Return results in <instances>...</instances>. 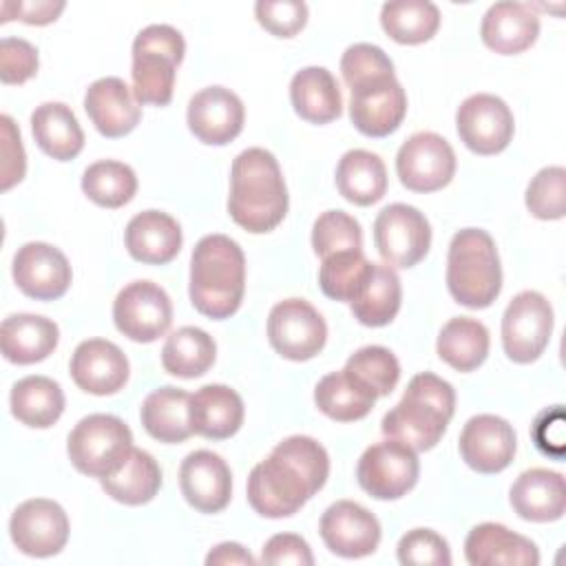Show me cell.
<instances>
[{"instance_id": "8fae6325", "label": "cell", "mask_w": 566, "mask_h": 566, "mask_svg": "<svg viewBox=\"0 0 566 566\" xmlns=\"http://www.w3.org/2000/svg\"><path fill=\"white\" fill-rule=\"evenodd\" d=\"M268 340L287 360H310L325 347L327 325L312 303L285 298L270 310Z\"/></svg>"}, {"instance_id": "1f68e13d", "label": "cell", "mask_w": 566, "mask_h": 566, "mask_svg": "<svg viewBox=\"0 0 566 566\" xmlns=\"http://www.w3.org/2000/svg\"><path fill=\"white\" fill-rule=\"evenodd\" d=\"M378 394L347 369L323 376L314 389V402L318 411L336 422H354L365 418Z\"/></svg>"}, {"instance_id": "db71d44e", "label": "cell", "mask_w": 566, "mask_h": 566, "mask_svg": "<svg viewBox=\"0 0 566 566\" xmlns=\"http://www.w3.org/2000/svg\"><path fill=\"white\" fill-rule=\"evenodd\" d=\"M553 431H564V413H562V407L555 405L553 409H546L537 416L535 420V427H533V438H535V444L537 449L544 453V455H555V458H562V447L564 442L555 440L553 438Z\"/></svg>"}, {"instance_id": "11a10c76", "label": "cell", "mask_w": 566, "mask_h": 566, "mask_svg": "<svg viewBox=\"0 0 566 566\" xmlns=\"http://www.w3.org/2000/svg\"><path fill=\"white\" fill-rule=\"evenodd\" d=\"M206 564L208 566H226V564H245V566H252L254 564V557L237 542H223V544H217L208 555H206Z\"/></svg>"}, {"instance_id": "bcb514c9", "label": "cell", "mask_w": 566, "mask_h": 566, "mask_svg": "<svg viewBox=\"0 0 566 566\" xmlns=\"http://www.w3.org/2000/svg\"><path fill=\"white\" fill-rule=\"evenodd\" d=\"M402 566H449L451 551L442 535L431 528L407 531L396 548Z\"/></svg>"}, {"instance_id": "9c48e42d", "label": "cell", "mask_w": 566, "mask_h": 566, "mask_svg": "<svg viewBox=\"0 0 566 566\" xmlns=\"http://www.w3.org/2000/svg\"><path fill=\"white\" fill-rule=\"evenodd\" d=\"M374 243L389 268H413L429 252L431 226L418 208L389 203L374 221Z\"/></svg>"}, {"instance_id": "2e32d148", "label": "cell", "mask_w": 566, "mask_h": 566, "mask_svg": "<svg viewBox=\"0 0 566 566\" xmlns=\"http://www.w3.org/2000/svg\"><path fill=\"white\" fill-rule=\"evenodd\" d=\"M349 119L367 137H387L407 115V95L394 75L371 77L349 88Z\"/></svg>"}, {"instance_id": "8992f818", "label": "cell", "mask_w": 566, "mask_h": 566, "mask_svg": "<svg viewBox=\"0 0 566 566\" xmlns=\"http://www.w3.org/2000/svg\"><path fill=\"white\" fill-rule=\"evenodd\" d=\"M186 53L184 35L170 24H148L133 40V95L139 104L166 106L172 99L177 66Z\"/></svg>"}, {"instance_id": "74e56055", "label": "cell", "mask_w": 566, "mask_h": 566, "mask_svg": "<svg viewBox=\"0 0 566 566\" xmlns=\"http://www.w3.org/2000/svg\"><path fill=\"white\" fill-rule=\"evenodd\" d=\"M99 484L115 502L139 506L157 495L161 486V469L148 451L133 447L126 462L115 473L102 478Z\"/></svg>"}, {"instance_id": "3957f363", "label": "cell", "mask_w": 566, "mask_h": 566, "mask_svg": "<svg viewBox=\"0 0 566 566\" xmlns=\"http://www.w3.org/2000/svg\"><path fill=\"white\" fill-rule=\"evenodd\" d=\"M245 256L226 234H206L190 256L188 294L195 310L208 318H230L243 301Z\"/></svg>"}, {"instance_id": "6da1fadb", "label": "cell", "mask_w": 566, "mask_h": 566, "mask_svg": "<svg viewBox=\"0 0 566 566\" xmlns=\"http://www.w3.org/2000/svg\"><path fill=\"white\" fill-rule=\"evenodd\" d=\"M327 475L325 447L310 436H290L250 471L248 502L263 517H290L325 486Z\"/></svg>"}, {"instance_id": "b9f144b4", "label": "cell", "mask_w": 566, "mask_h": 566, "mask_svg": "<svg viewBox=\"0 0 566 566\" xmlns=\"http://www.w3.org/2000/svg\"><path fill=\"white\" fill-rule=\"evenodd\" d=\"M371 261L363 254V250H343L321 259L318 285L327 298L334 301H352L371 272Z\"/></svg>"}, {"instance_id": "e0dca14e", "label": "cell", "mask_w": 566, "mask_h": 566, "mask_svg": "<svg viewBox=\"0 0 566 566\" xmlns=\"http://www.w3.org/2000/svg\"><path fill=\"white\" fill-rule=\"evenodd\" d=\"M321 537L325 546L345 559L367 557L378 548L380 522L363 504L338 500L321 515Z\"/></svg>"}, {"instance_id": "836d02e7", "label": "cell", "mask_w": 566, "mask_h": 566, "mask_svg": "<svg viewBox=\"0 0 566 566\" xmlns=\"http://www.w3.org/2000/svg\"><path fill=\"white\" fill-rule=\"evenodd\" d=\"M336 188L349 203L371 206L387 192V168L371 150H347L336 166Z\"/></svg>"}, {"instance_id": "e575fe53", "label": "cell", "mask_w": 566, "mask_h": 566, "mask_svg": "<svg viewBox=\"0 0 566 566\" xmlns=\"http://www.w3.org/2000/svg\"><path fill=\"white\" fill-rule=\"evenodd\" d=\"M11 413L31 429L53 427L64 411V391L49 376H24L11 389Z\"/></svg>"}, {"instance_id": "f546056e", "label": "cell", "mask_w": 566, "mask_h": 566, "mask_svg": "<svg viewBox=\"0 0 566 566\" xmlns=\"http://www.w3.org/2000/svg\"><path fill=\"white\" fill-rule=\"evenodd\" d=\"M290 99L296 115L310 124H329L343 113L338 82L325 66L296 71L290 82Z\"/></svg>"}, {"instance_id": "5bb4252c", "label": "cell", "mask_w": 566, "mask_h": 566, "mask_svg": "<svg viewBox=\"0 0 566 566\" xmlns=\"http://www.w3.org/2000/svg\"><path fill=\"white\" fill-rule=\"evenodd\" d=\"M455 128L462 144L475 155H497L511 144L515 119L502 97L475 93L458 106Z\"/></svg>"}, {"instance_id": "f907efd6", "label": "cell", "mask_w": 566, "mask_h": 566, "mask_svg": "<svg viewBox=\"0 0 566 566\" xmlns=\"http://www.w3.org/2000/svg\"><path fill=\"white\" fill-rule=\"evenodd\" d=\"M0 130H2V166H0V188L9 190L11 186L20 184L27 172V155L20 139V130L13 124L9 115L0 117Z\"/></svg>"}, {"instance_id": "9a60e30c", "label": "cell", "mask_w": 566, "mask_h": 566, "mask_svg": "<svg viewBox=\"0 0 566 566\" xmlns=\"http://www.w3.org/2000/svg\"><path fill=\"white\" fill-rule=\"evenodd\" d=\"M9 533L15 548L31 557L57 555L69 539L64 509L46 497H31L11 513Z\"/></svg>"}, {"instance_id": "60d3db41", "label": "cell", "mask_w": 566, "mask_h": 566, "mask_svg": "<svg viewBox=\"0 0 566 566\" xmlns=\"http://www.w3.org/2000/svg\"><path fill=\"white\" fill-rule=\"evenodd\" d=\"M82 190L102 208H122L137 192V175L124 161L102 159L84 170Z\"/></svg>"}, {"instance_id": "7a4b0ae2", "label": "cell", "mask_w": 566, "mask_h": 566, "mask_svg": "<svg viewBox=\"0 0 566 566\" xmlns=\"http://www.w3.org/2000/svg\"><path fill=\"white\" fill-rule=\"evenodd\" d=\"M287 188L276 157L265 148L241 150L230 170L228 212L252 234L274 230L287 214Z\"/></svg>"}, {"instance_id": "ffe728a7", "label": "cell", "mask_w": 566, "mask_h": 566, "mask_svg": "<svg viewBox=\"0 0 566 566\" xmlns=\"http://www.w3.org/2000/svg\"><path fill=\"white\" fill-rule=\"evenodd\" d=\"M188 128L208 146H226L241 130L245 108L237 93L226 86H208L195 93L188 102Z\"/></svg>"}, {"instance_id": "d6986e66", "label": "cell", "mask_w": 566, "mask_h": 566, "mask_svg": "<svg viewBox=\"0 0 566 566\" xmlns=\"http://www.w3.org/2000/svg\"><path fill=\"white\" fill-rule=\"evenodd\" d=\"M460 455L478 473L504 471L515 455L517 438L509 420L493 413H478L467 420L460 433Z\"/></svg>"}, {"instance_id": "f6af8a7d", "label": "cell", "mask_w": 566, "mask_h": 566, "mask_svg": "<svg viewBox=\"0 0 566 566\" xmlns=\"http://www.w3.org/2000/svg\"><path fill=\"white\" fill-rule=\"evenodd\" d=\"M312 248L321 259L343 250H360L363 248L360 223L345 210H327L314 221Z\"/></svg>"}, {"instance_id": "277c9868", "label": "cell", "mask_w": 566, "mask_h": 566, "mask_svg": "<svg viewBox=\"0 0 566 566\" xmlns=\"http://www.w3.org/2000/svg\"><path fill=\"white\" fill-rule=\"evenodd\" d=\"M455 411V391L444 378L420 371L402 394V398L382 416L380 429L387 438L405 442L413 451L433 449L447 431Z\"/></svg>"}, {"instance_id": "ba28073f", "label": "cell", "mask_w": 566, "mask_h": 566, "mask_svg": "<svg viewBox=\"0 0 566 566\" xmlns=\"http://www.w3.org/2000/svg\"><path fill=\"white\" fill-rule=\"evenodd\" d=\"M553 323V307L544 294L535 290L515 294L502 316L504 354L520 365L537 360L548 347Z\"/></svg>"}, {"instance_id": "52a82bcc", "label": "cell", "mask_w": 566, "mask_h": 566, "mask_svg": "<svg viewBox=\"0 0 566 566\" xmlns=\"http://www.w3.org/2000/svg\"><path fill=\"white\" fill-rule=\"evenodd\" d=\"M133 451V433L124 420L111 413H91L69 433L66 453L71 464L88 478L115 473Z\"/></svg>"}, {"instance_id": "8d00e7d4", "label": "cell", "mask_w": 566, "mask_h": 566, "mask_svg": "<svg viewBox=\"0 0 566 566\" xmlns=\"http://www.w3.org/2000/svg\"><path fill=\"white\" fill-rule=\"evenodd\" d=\"M489 329L471 316H455L447 321L438 334V356L455 371H473L489 356Z\"/></svg>"}, {"instance_id": "4316f807", "label": "cell", "mask_w": 566, "mask_h": 566, "mask_svg": "<svg viewBox=\"0 0 566 566\" xmlns=\"http://www.w3.org/2000/svg\"><path fill=\"white\" fill-rule=\"evenodd\" d=\"M480 35L491 51L515 55L535 44L539 35V18L528 4L495 2L482 18Z\"/></svg>"}, {"instance_id": "d4e9b609", "label": "cell", "mask_w": 566, "mask_h": 566, "mask_svg": "<svg viewBox=\"0 0 566 566\" xmlns=\"http://www.w3.org/2000/svg\"><path fill=\"white\" fill-rule=\"evenodd\" d=\"M513 511L526 522H555L566 511L564 475L551 469H526L509 493Z\"/></svg>"}, {"instance_id": "4fadbf2b", "label": "cell", "mask_w": 566, "mask_h": 566, "mask_svg": "<svg viewBox=\"0 0 566 566\" xmlns=\"http://www.w3.org/2000/svg\"><path fill=\"white\" fill-rule=\"evenodd\" d=\"M115 327L135 343H153L172 323V303L153 281H133L119 290L113 303Z\"/></svg>"}, {"instance_id": "f5cc1de1", "label": "cell", "mask_w": 566, "mask_h": 566, "mask_svg": "<svg viewBox=\"0 0 566 566\" xmlns=\"http://www.w3.org/2000/svg\"><path fill=\"white\" fill-rule=\"evenodd\" d=\"M64 0H18V2H2V18L0 22L9 20H22L27 24H49L57 20V15L64 11Z\"/></svg>"}, {"instance_id": "7402d4cb", "label": "cell", "mask_w": 566, "mask_h": 566, "mask_svg": "<svg viewBox=\"0 0 566 566\" xmlns=\"http://www.w3.org/2000/svg\"><path fill=\"white\" fill-rule=\"evenodd\" d=\"M73 382L93 396H111L119 391L128 380L126 354L106 338L82 340L71 356Z\"/></svg>"}, {"instance_id": "ee69618b", "label": "cell", "mask_w": 566, "mask_h": 566, "mask_svg": "<svg viewBox=\"0 0 566 566\" xmlns=\"http://www.w3.org/2000/svg\"><path fill=\"white\" fill-rule=\"evenodd\" d=\"M526 208L542 221H555L566 214V170L562 166L542 168L526 186Z\"/></svg>"}, {"instance_id": "7c38bea8", "label": "cell", "mask_w": 566, "mask_h": 566, "mask_svg": "<svg viewBox=\"0 0 566 566\" xmlns=\"http://www.w3.org/2000/svg\"><path fill=\"white\" fill-rule=\"evenodd\" d=\"M396 172L407 190L433 192L453 179L455 153L451 144L438 133H413L398 148Z\"/></svg>"}, {"instance_id": "d6a6232c", "label": "cell", "mask_w": 566, "mask_h": 566, "mask_svg": "<svg viewBox=\"0 0 566 566\" xmlns=\"http://www.w3.org/2000/svg\"><path fill=\"white\" fill-rule=\"evenodd\" d=\"M188 407H190L188 391L172 385L159 387L150 391L142 402V409H139L142 424L146 433L159 442H166V444L184 442L192 436Z\"/></svg>"}, {"instance_id": "ab89813d", "label": "cell", "mask_w": 566, "mask_h": 566, "mask_svg": "<svg viewBox=\"0 0 566 566\" xmlns=\"http://www.w3.org/2000/svg\"><path fill=\"white\" fill-rule=\"evenodd\" d=\"M382 31L398 44H422L440 27V11L429 0H394L380 9Z\"/></svg>"}, {"instance_id": "d590c367", "label": "cell", "mask_w": 566, "mask_h": 566, "mask_svg": "<svg viewBox=\"0 0 566 566\" xmlns=\"http://www.w3.org/2000/svg\"><path fill=\"white\" fill-rule=\"evenodd\" d=\"M402 287L394 268L387 263H374L360 292L349 301L352 314L367 327L389 325L400 310Z\"/></svg>"}, {"instance_id": "4dcf8cb0", "label": "cell", "mask_w": 566, "mask_h": 566, "mask_svg": "<svg viewBox=\"0 0 566 566\" xmlns=\"http://www.w3.org/2000/svg\"><path fill=\"white\" fill-rule=\"evenodd\" d=\"M31 133L40 150L57 161L77 157L84 148V133L75 113L62 102H44L31 113Z\"/></svg>"}, {"instance_id": "7bdbcfd3", "label": "cell", "mask_w": 566, "mask_h": 566, "mask_svg": "<svg viewBox=\"0 0 566 566\" xmlns=\"http://www.w3.org/2000/svg\"><path fill=\"white\" fill-rule=\"evenodd\" d=\"M343 369H347L349 374L360 378L365 385H369L378 394V398L389 396L400 380V363L382 345H367L356 349L347 358Z\"/></svg>"}, {"instance_id": "484cf974", "label": "cell", "mask_w": 566, "mask_h": 566, "mask_svg": "<svg viewBox=\"0 0 566 566\" xmlns=\"http://www.w3.org/2000/svg\"><path fill=\"white\" fill-rule=\"evenodd\" d=\"M181 241L177 219L161 210H144L135 214L124 230L128 254L148 265H164L172 261L181 250Z\"/></svg>"}, {"instance_id": "44dd1931", "label": "cell", "mask_w": 566, "mask_h": 566, "mask_svg": "<svg viewBox=\"0 0 566 566\" xmlns=\"http://www.w3.org/2000/svg\"><path fill=\"white\" fill-rule=\"evenodd\" d=\"M179 486L186 502L199 513H219L232 495V473L219 453L192 451L179 467Z\"/></svg>"}, {"instance_id": "f1b7e54d", "label": "cell", "mask_w": 566, "mask_h": 566, "mask_svg": "<svg viewBox=\"0 0 566 566\" xmlns=\"http://www.w3.org/2000/svg\"><path fill=\"white\" fill-rule=\"evenodd\" d=\"M57 340V325L40 314H11L0 325L2 356L15 365H33L49 358Z\"/></svg>"}, {"instance_id": "5b68a950", "label": "cell", "mask_w": 566, "mask_h": 566, "mask_svg": "<svg viewBox=\"0 0 566 566\" xmlns=\"http://www.w3.org/2000/svg\"><path fill=\"white\" fill-rule=\"evenodd\" d=\"M449 294L464 307L484 310L502 290V265L493 237L480 228L458 230L447 254Z\"/></svg>"}, {"instance_id": "603a6c76", "label": "cell", "mask_w": 566, "mask_h": 566, "mask_svg": "<svg viewBox=\"0 0 566 566\" xmlns=\"http://www.w3.org/2000/svg\"><path fill=\"white\" fill-rule=\"evenodd\" d=\"M84 111L104 137H124L142 119V104L119 77H99L84 93Z\"/></svg>"}, {"instance_id": "f35d334b", "label": "cell", "mask_w": 566, "mask_h": 566, "mask_svg": "<svg viewBox=\"0 0 566 566\" xmlns=\"http://www.w3.org/2000/svg\"><path fill=\"white\" fill-rule=\"evenodd\" d=\"M217 356L214 338L201 327H179L175 329L161 347V365L168 374L179 378L203 376Z\"/></svg>"}, {"instance_id": "ac0fdd59", "label": "cell", "mask_w": 566, "mask_h": 566, "mask_svg": "<svg viewBox=\"0 0 566 566\" xmlns=\"http://www.w3.org/2000/svg\"><path fill=\"white\" fill-rule=\"evenodd\" d=\"M13 281L35 301H55L66 294L73 272L64 252L44 241H29L13 256Z\"/></svg>"}, {"instance_id": "30bf717a", "label": "cell", "mask_w": 566, "mask_h": 566, "mask_svg": "<svg viewBox=\"0 0 566 566\" xmlns=\"http://www.w3.org/2000/svg\"><path fill=\"white\" fill-rule=\"evenodd\" d=\"M420 464L411 447L398 440H382L367 447L358 460L356 478L363 491L376 500H398L418 482Z\"/></svg>"}, {"instance_id": "83f0119b", "label": "cell", "mask_w": 566, "mask_h": 566, "mask_svg": "<svg viewBox=\"0 0 566 566\" xmlns=\"http://www.w3.org/2000/svg\"><path fill=\"white\" fill-rule=\"evenodd\" d=\"M243 400L228 385H203L190 396L188 418L192 433L208 440H226L243 424Z\"/></svg>"}, {"instance_id": "cb8c5ba5", "label": "cell", "mask_w": 566, "mask_h": 566, "mask_svg": "<svg viewBox=\"0 0 566 566\" xmlns=\"http://www.w3.org/2000/svg\"><path fill=\"white\" fill-rule=\"evenodd\" d=\"M464 557L471 566H537V546L497 522L473 526L464 539Z\"/></svg>"}, {"instance_id": "816d5d0a", "label": "cell", "mask_w": 566, "mask_h": 566, "mask_svg": "<svg viewBox=\"0 0 566 566\" xmlns=\"http://www.w3.org/2000/svg\"><path fill=\"white\" fill-rule=\"evenodd\" d=\"M261 562L263 564H294V566H312L314 555L310 544L294 533H279L272 535L263 551H261Z\"/></svg>"}, {"instance_id": "7dc6e473", "label": "cell", "mask_w": 566, "mask_h": 566, "mask_svg": "<svg viewBox=\"0 0 566 566\" xmlns=\"http://www.w3.org/2000/svg\"><path fill=\"white\" fill-rule=\"evenodd\" d=\"M340 73L345 84L352 88L371 77L394 75V62L380 46L369 42H356L347 46L340 55Z\"/></svg>"}, {"instance_id": "c3c4849f", "label": "cell", "mask_w": 566, "mask_h": 566, "mask_svg": "<svg viewBox=\"0 0 566 566\" xmlns=\"http://www.w3.org/2000/svg\"><path fill=\"white\" fill-rule=\"evenodd\" d=\"M254 15L272 35L292 38L307 22V4L301 0H259L254 4Z\"/></svg>"}, {"instance_id": "681fc988", "label": "cell", "mask_w": 566, "mask_h": 566, "mask_svg": "<svg viewBox=\"0 0 566 566\" xmlns=\"http://www.w3.org/2000/svg\"><path fill=\"white\" fill-rule=\"evenodd\" d=\"M38 73V51L22 38L0 40V80L4 84H24Z\"/></svg>"}]
</instances>
